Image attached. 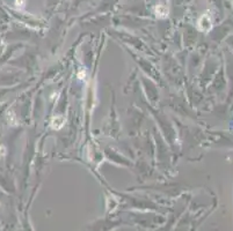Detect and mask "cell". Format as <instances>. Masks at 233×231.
I'll use <instances>...</instances> for the list:
<instances>
[{
	"label": "cell",
	"instance_id": "6da1fadb",
	"mask_svg": "<svg viewBox=\"0 0 233 231\" xmlns=\"http://www.w3.org/2000/svg\"><path fill=\"white\" fill-rule=\"evenodd\" d=\"M65 124V118L62 116H56L51 119V127L55 129H59L62 128L63 125Z\"/></svg>",
	"mask_w": 233,
	"mask_h": 231
},
{
	"label": "cell",
	"instance_id": "7a4b0ae2",
	"mask_svg": "<svg viewBox=\"0 0 233 231\" xmlns=\"http://www.w3.org/2000/svg\"><path fill=\"white\" fill-rule=\"evenodd\" d=\"M6 153H7V150H6V147H5L4 145H0V158L4 157V156L6 155Z\"/></svg>",
	"mask_w": 233,
	"mask_h": 231
},
{
	"label": "cell",
	"instance_id": "3957f363",
	"mask_svg": "<svg viewBox=\"0 0 233 231\" xmlns=\"http://www.w3.org/2000/svg\"><path fill=\"white\" fill-rule=\"evenodd\" d=\"M78 76H79V79H83V77H85L86 76V73L84 72V71H81L80 73L78 74Z\"/></svg>",
	"mask_w": 233,
	"mask_h": 231
}]
</instances>
